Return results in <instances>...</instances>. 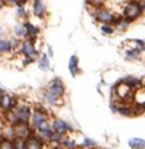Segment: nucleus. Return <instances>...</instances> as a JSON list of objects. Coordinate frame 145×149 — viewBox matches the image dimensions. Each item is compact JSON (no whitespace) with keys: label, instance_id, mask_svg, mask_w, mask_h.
Instances as JSON below:
<instances>
[{"label":"nucleus","instance_id":"obj_1","mask_svg":"<svg viewBox=\"0 0 145 149\" xmlns=\"http://www.w3.org/2000/svg\"><path fill=\"white\" fill-rule=\"evenodd\" d=\"M145 12L142 10V6H141V2H136V0H129V2H126L125 8H123V18L127 19L129 22H136L138 19L142 18Z\"/></svg>","mask_w":145,"mask_h":149},{"label":"nucleus","instance_id":"obj_19","mask_svg":"<svg viewBox=\"0 0 145 149\" xmlns=\"http://www.w3.org/2000/svg\"><path fill=\"white\" fill-rule=\"evenodd\" d=\"M13 51L12 42L8 38H0V56L2 54H11Z\"/></svg>","mask_w":145,"mask_h":149},{"label":"nucleus","instance_id":"obj_34","mask_svg":"<svg viewBox=\"0 0 145 149\" xmlns=\"http://www.w3.org/2000/svg\"><path fill=\"white\" fill-rule=\"evenodd\" d=\"M35 61H37V58H34V57H24L22 58V67H27V66H29Z\"/></svg>","mask_w":145,"mask_h":149},{"label":"nucleus","instance_id":"obj_15","mask_svg":"<svg viewBox=\"0 0 145 149\" xmlns=\"http://www.w3.org/2000/svg\"><path fill=\"white\" fill-rule=\"evenodd\" d=\"M67 69H69V73L72 74V76H78V74L81 73V69H79V58L76 54H72L69 57V63H67Z\"/></svg>","mask_w":145,"mask_h":149},{"label":"nucleus","instance_id":"obj_37","mask_svg":"<svg viewBox=\"0 0 145 149\" xmlns=\"http://www.w3.org/2000/svg\"><path fill=\"white\" fill-rule=\"evenodd\" d=\"M16 2H18V6H25L29 0H16ZM18 6H16V8H18Z\"/></svg>","mask_w":145,"mask_h":149},{"label":"nucleus","instance_id":"obj_13","mask_svg":"<svg viewBox=\"0 0 145 149\" xmlns=\"http://www.w3.org/2000/svg\"><path fill=\"white\" fill-rule=\"evenodd\" d=\"M46 143L41 137H38L37 134H32L29 139L25 140V145H27V149H46Z\"/></svg>","mask_w":145,"mask_h":149},{"label":"nucleus","instance_id":"obj_20","mask_svg":"<svg viewBox=\"0 0 145 149\" xmlns=\"http://www.w3.org/2000/svg\"><path fill=\"white\" fill-rule=\"evenodd\" d=\"M130 149H145V139L142 137H130L127 140Z\"/></svg>","mask_w":145,"mask_h":149},{"label":"nucleus","instance_id":"obj_7","mask_svg":"<svg viewBox=\"0 0 145 149\" xmlns=\"http://www.w3.org/2000/svg\"><path fill=\"white\" fill-rule=\"evenodd\" d=\"M32 111H34V108H32L29 104H19V105L15 108V113H16V116H18L19 123H27V124H29Z\"/></svg>","mask_w":145,"mask_h":149},{"label":"nucleus","instance_id":"obj_39","mask_svg":"<svg viewBox=\"0 0 145 149\" xmlns=\"http://www.w3.org/2000/svg\"><path fill=\"white\" fill-rule=\"evenodd\" d=\"M6 5H5V0H0V12H2V9L5 8Z\"/></svg>","mask_w":145,"mask_h":149},{"label":"nucleus","instance_id":"obj_29","mask_svg":"<svg viewBox=\"0 0 145 149\" xmlns=\"http://www.w3.org/2000/svg\"><path fill=\"white\" fill-rule=\"evenodd\" d=\"M0 149H15V146H13V140L2 139V140H0Z\"/></svg>","mask_w":145,"mask_h":149},{"label":"nucleus","instance_id":"obj_3","mask_svg":"<svg viewBox=\"0 0 145 149\" xmlns=\"http://www.w3.org/2000/svg\"><path fill=\"white\" fill-rule=\"evenodd\" d=\"M91 16L94 18V21L95 22H98L100 25H103V24H113V19H114V15L116 13H113L110 9H107V8H98V9H95V8H92L91 10Z\"/></svg>","mask_w":145,"mask_h":149},{"label":"nucleus","instance_id":"obj_16","mask_svg":"<svg viewBox=\"0 0 145 149\" xmlns=\"http://www.w3.org/2000/svg\"><path fill=\"white\" fill-rule=\"evenodd\" d=\"M43 101H44V104H47L48 107H57V105L62 104V98L53 95V94L48 92L47 89H44V92H43Z\"/></svg>","mask_w":145,"mask_h":149},{"label":"nucleus","instance_id":"obj_41","mask_svg":"<svg viewBox=\"0 0 145 149\" xmlns=\"http://www.w3.org/2000/svg\"><path fill=\"white\" fill-rule=\"evenodd\" d=\"M3 94H6V92H5V89L2 86H0V95H3Z\"/></svg>","mask_w":145,"mask_h":149},{"label":"nucleus","instance_id":"obj_42","mask_svg":"<svg viewBox=\"0 0 145 149\" xmlns=\"http://www.w3.org/2000/svg\"><path fill=\"white\" fill-rule=\"evenodd\" d=\"M2 97H3V95H0V107H2Z\"/></svg>","mask_w":145,"mask_h":149},{"label":"nucleus","instance_id":"obj_36","mask_svg":"<svg viewBox=\"0 0 145 149\" xmlns=\"http://www.w3.org/2000/svg\"><path fill=\"white\" fill-rule=\"evenodd\" d=\"M46 54L51 58L53 57V48H51V45H47V51H46Z\"/></svg>","mask_w":145,"mask_h":149},{"label":"nucleus","instance_id":"obj_21","mask_svg":"<svg viewBox=\"0 0 145 149\" xmlns=\"http://www.w3.org/2000/svg\"><path fill=\"white\" fill-rule=\"evenodd\" d=\"M2 137L3 139H8V140H13V139H16V133H15V126H12V124H8L3 130H2Z\"/></svg>","mask_w":145,"mask_h":149},{"label":"nucleus","instance_id":"obj_40","mask_svg":"<svg viewBox=\"0 0 145 149\" xmlns=\"http://www.w3.org/2000/svg\"><path fill=\"white\" fill-rule=\"evenodd\" d=\"M141 6H142V10L145 12V0H141Z\"/></svg>","mask_w":145,"mask_h":149},{"label":"nucleus","instance_id":"obj_23","mask_svg":"<svg viewBox=\"0 0 145 149\" xmlns=\"http://www.w3.org/2000/svg\"><path fill=\"white\" fill-rule=\"evenodd\" d=\"M63 134H60V133H57V132H53V134L50 136V139H48V145H50V148H53V146H57V145H62V142H63Z\"/></svg>","mask_w":145,"mask_h":149},{"label":"nucleus","instance_id":"obj_32","mask_svg":"<svg viewBox=\"0 0 145 149\" xmlns=\"http://www.w3.org/2000/svg\"><path fill=\"white\" fill-rule=\"evenodd\" d=\"M13 146H15V149H27L25 140L24 139H19V137L13 139Z\"/></svg>","mask_w":145,"mask_h":149},{"label":"nucleus","instance_id":"obj_38","mask_svg":"<svg viewBox=\"0 0 145 149\" xmlns=\"http://www.w3.org/2000/svg\"><path fill=\"white\" fill-rule=\"evenodd\" d=\"M50 149H66L63 145H57V146H53V148H50Z\"/></svg>","mask_w":145,"mask_h":149},{"label":"nucleus","instance_id":"obj_31","mask_svg":"<svg viewBox=\"0 0 145 149\" xmlns=\"http://www.w3.org/2000/svg\"><path fill=\"white\" fill-rule=\"evenodd\" d=\"M22 41H24V40H21V38H16V37H13V38L11 40L13 51H19V48H21V45H22Z\"/></svg>","mask_w":145,"mask_h":149},{"label":"nucleus","instance_id":"obj_11","mask_svg":"<svg viewBox=\"0 0 145 149\" xmlns=\"http://www.w3.org/2000/svg\"><path fill=\"white\" fill-rule=\"evenodd\" d=\"M15 133H16V137L27 140V139H29L32 134H35V130H34L29 124H27V123H19V124L15 126Z\"/></svg>","mask_w":145,"mask_h":149},{"label":"nucleus","instance_id":"obj_2","mask_svg":"<svg viewBox=\"0 0 145 149\" xmlns=\"http://www.w3.org/2000/svg\"><path fill=\"white\" fill-rule=\"evenodd\" d=\"M48 118H50L48 110L44 105H35L34 107V111H32V116H31V120H29V126L34 130H37L43 124L48 123Z\"/></svg>","mask_w":145,"mask_h":149},{"label":"nucleus","instance_id":"obj_22","mask_svg":"<svg viewBox=\"0 0 145 149\" xmlns=\"http://www.w3.org/2000/svg\"><path fill=\"white\" fill-rule=\"evenodd\" d=\"M13 35L16 37V38H21V40H27V29H25V26H24V24H16L15 26H13Z\"/></svg>","mask_w":145,"mask_h":149},{"label":"nucleus","instance_id":"obj_10","mask_svg":"<svg viewBox=\"0 0 145 149\" xmlns=\"http://www.w3.org/2000/svg\"><path fill=\"white\" fill-rule=\"evenodd\" d=\"M31 13H32V16H35L38 19L46 18L47 8H46L44 0H31Z\"/></svg>","mask_w":145,"mask_h":149},{"label":"nucleus","instance_id":"obj_17","mask_svg":"<svg viewBox=\"0 0 145 149\" xmlns=\"http://www.w3.org/2000/svg\"><path fill=\"white\" fill-rule=\"evenodd\" d=\"M37 64H38V69L43 70V72H50L51 70V63H50V57L46 54V53H41L38 60H37Z\"/></svg>","mask_w":145,"mask_h":149},{"label":"nucleus","instance_id":"obj_30","mask_svg":"<svg viewBox=\"0 0 145 149\" xmlns=\"http://www.w3.org/2000/svg\"><path fill=\"white\" fill-rule=\"evenodd\" d=\"M130 25H132V22H129L127 19H125V18H123V21L119 24V26L116 28V31H122V32H125L126 29H129V26H130Z\"/></svg>","mask_w":145,"mask_h":149},{"label":"nucleus","instance_id":"obj_43","mask_svg":"<svg viewBox=\"0 0 145 149\" xmlns=\"http://www.w3.org/2000/svg\"><path fill=\"white\" fill-rule=\"evenodd\" d=\"M136 2H141V0H136Z\"/></svg>","mask_w":145,"mask_h":149},{"label":"nucleus","instance_id":"obj_9","mask_svg":"<svg viewBox=\"0 0 145 149\" xmlns=\"http://www.w3.org/2000/svg\"><path fill=\"white\" fill-rule=\"evenodd\" d=\"M18 105H19L18 97L11 95V94H3V97H2V107H0V110H2L3 113L13 111Z\"/></svg>","mask_w":145,"mask_h":149},{"label":"nucleus","instance_id":"obj_28","mask_svg":"<svg viewBox=\"0 0 145 149\" xmlns=\"http://www.w3.org/2000/svg\"><path fill=\"white\" fill-rule=\"evenodd\" d=\"M130 41H132V44L135 47H138L142 53H145V41L144 40H141V38H132Z\"/></svg>","mask_w":145,"mask_h":149},{"label":"nucleus","instance_id":"obj_26","mask_svg":"<svg viewBox=\"0 0 145 149\" xmlns=\"http://www.w3.org/2000/svg\"><path fill=\"white\" fill-rule=\"evenodd\" d=\"M97 142L94 140V139H90V137H84V140H82V143L79 145L82 149H97Z\"/></svg>","mask_w":145,"mask_h":149},{"label":"nucleus","instance_id":"obj_5","mask_svg":"<svg viewBox=\"0 0 145 149\" xmlns=\"http://www.w3.org/2000/svg\"><path fill=\"white\" fill-rule=\"evenodd\" d=\"M50 123H51L53 130L57 132V133H60V134H63V136H67V134H70V133H74V132H75V127L72 126L69 121L63 120V118L53 117Z\"/></svg>","mask_w":145,"mask_h":149},{"label":"nucleus","instance_id":"obj_45","mask_svg":"<svg viewBox=\"0 0 145 149\" xmlns=\"http://www.w3.org/2000/svg\"><path fill=\"white\" fill-rule=\"evenodd\" d=\"M104 149H109V148H104Z\"/></svg>","mask_w":145,"mask_h":149},{"label":"nucleus","instance_id":"obj_25","mask_svg":"<svg viewBox=\"0 0 145 149\" xmlns=\"http://www.w3.org/2000/svg\"><path fill=\"white\" fill-rule=\"evenodd\" d=\"M100 32L103 35H106V37H110V35H113L116 32V28L113 25H110V24H103V25H100Z\"/></svg>","mask_w":145,"mask_h":149},{"label":"nucleus","instance_id":"obj_24","mask_svg":"<svg viewBox=\"0 0 145 149\" xmlns=\"http://www.w3.org/2000/svg\"><path fill=\"white\" fill-rule=\"evenodd\" d=\"M62 145H63L66 149H79V148H81V146L76 143V140H74L72 137H69V134L63 137V142H62Z\"/></svg>","mask_w":145,"mask_h":149},{"label":"nucleus","instance_id":"obj_8","mask_svg":"<svg viewBox=\"0 0 145 149\" xmlns=\"http://www.w3.org/2000/svg\"><path fill=\"white\" fill-rule=\"evenodd\" d=\"M22 24H24V26H25V29H27V40H29L31 42L37 44L38 37H40V34H41V28H40L38 25L32 24V22L28 21V19L24 21Z\"/></svg>","mask_w":145,"mask_h":149},{"label":"nucleus","instance_id":"obj_6","mask_svg":"<svg viewBox=\"0 0 145 149\" xmlns=\"http://www.w3.org/2000/svg\"><path fill=\"white\" fill-rule=\"evenodd\" d=\"M18 53H21L24 57H34L37 60H38V57L41 54L40 50L37 48V45L34 42H31L29 40H24L22 41V45H21V48H19Z\"/></svg>","mask_w":145,"mask_h":149},{"label":"nucleus","instance_id":"obj_33","mask_svg":"<svg viewBox=\"0 0 145 149\" xmlns=\"http://www.w3.org/2000/svg\"><path fill=\"white\" fill-rule=\"evenodd\" d=\"M104 2H106V0H88V5H90L91 8L98 9V8H103Z\"/></svg>","mask_w":145,"mask_h":149},{"label":"nucleus","instance_id":"obj_35","mask_svg":"<svg viewBox=\"0 0 145 149\" xmlns=\"http://www.w3.org/2000/svg\"><path fill=\"white\" fill-rule=\"evenodd\" d=\"M5 5H6V6H13V8H16V6H18V2H16V0H5Z\"/></svg>","mask_w":145,"mask_h":149},{"label":"nucleus","instance_id":"obj_27","mask_svg":"<svg viewBox=\"0 0 145 149\" xmlns=\"http://www.w3.org/2000/svg\"><path fill=\"white\" fill-rule=\"evenodd\" d=\"M15 16H16L18 19H24V21H27V18H28V12H27L25 6H18V8H15Z\"/></svg>","mask_w":145,"mask_h":149},{"label":"nucleus","instance_id":"obj_12","mask_svg":"<svg viewBox=\"0 0 145 149\" xmlns=\"http://www.w3.org/2000/svg\"><path fill=\"white\" fill-rule=\"evenodd\" d=\"M119 82L123 84L125 86H127V88L132 89V91H136V89H139V88L142 86V79L136 78L135 74H127V76L122 78Z\"/></svg>","mask_w":145,"mask_h":149},{"label":"nucleus","instance_id":"obj_44","mask_svg":"<svg viewBox=\"0 0 145 149\" xmlns=\"http://www.w3.org/2000/svg\"><path fill=\"white\" fill-rule=\"evenodd\" d=\"M125 2H129V0H125Z\"/></svg>","mask_w":145,"mask_h":149},{"label":"nucleus","instance_id":"obj_14","mask_svg":"<svg viewBox=\"0 0 145 149\" xmlns=\"http://www.w3.org/2000/svg\"><path fill=\"white\" fill-rule=\"evenodd\" d=\"M53 127H51V123L48 121V123H46V124H43L41 127H38L37 130H35V134L38 136V137H41L44 142H48V139H50V136L53 134Z\"/></svg>","mask_w":145,"mask_h":149},{"label":"nucleus","instance_id":"obj_46","mask_svg":"<svg viewBox=\"0 0 145 149\" xmlns=\"http://www.w3.org/2000/svg\"><path fill=\"white\" fill-rule=\"evenodd\" d=\"M87 2H88V0H87Z\"/></svg>","mask_w":145,"mask_h":149},{"label":"nucleus","instance_id":"obj_4","mask_svg":"<svg viewBox=\"0 0 145 149\" xmlns=\"http://www.w3.org/2000/svg\"><path fill=\"white\" fill-rule=\"evenodd\" d=\"M46 89H47L48 92H51L53 95H56V97L62 98V100H63V98H64V95H66V85H64L63 79H62V78H59V76H54V78L47 84Z\"/></svg>","mask_w":145,"mask_h":149},{"label":"nucleus","instance_id":"obj_18","mask_svg":"<svg viewBox=\"0 0 145 149\" xmlns=\"http://www.w3.org/2000/svg\"><path fill=\"white\" fill-rule=\"evenodd\" d=\"M141 54H142V51H141V50H139L138 47L126 48V50L123 51L125 60H127V61H135V60H138V58L141 57Z\"/></svg>","mask_w":145,"mask_h":149}]
</instances>
